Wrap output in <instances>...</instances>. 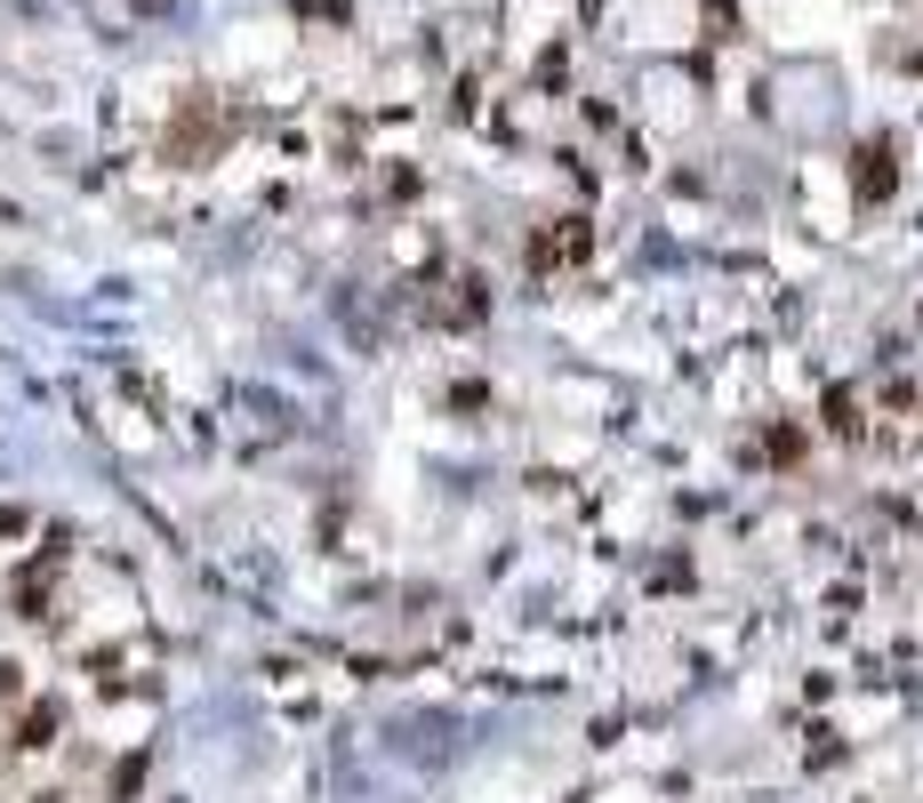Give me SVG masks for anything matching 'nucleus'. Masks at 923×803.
<instances>
[{"mask_svg": "<svg viewBox=\"0 0 923 803\" xmlns=\"http://www.w3.org/2000/svg\"><path fill=\"white\" fill-rule=\"evenodd\" d=\"M24 522H32L24 507H0V539H24Z\"/></svg>", "mask_w": 923, "mask_h": 803, "instance_id": "nucleus-6", "label": "nucleus"}, {"mask_svg": "<svg viewBox=\"0 0 923 803\" xmlns=\"http://www.w3.org/2000/svg\"><path fill=\"white\" fill-rule=\"evenodd\" d=\"M851 193H860V201H892V193H900V153H892V138H875V145L851 153Z\"/></svg>", "mask_w": 923, "mask_h": 803, "instance_id": "nucleus-1", "label": "nucleus"}, {"mask_svg": "<svg viewBox=\"0 0 923 803\" xmlns=\"http://www.w3.org/2000/svg\"><path fill=\"white\" fill-rule=\"evenodd\" d=\"M57 731H64V708H57V699H24V715H17V748H24V755H41V748H57Z\"/></svg>", "mask_w": 923, "mask_h": 803, "instance_id": "nucleus-2", "label": "nucleus"}, {"mask_svg": "<svg viewBox=\"0 0 923 803\" xmlns=\"http://www.w3.org/2000/svg\"><path fill=\"white\" fill-rule=\"evenodd\" d=\"M771 458L795 466V458H803V426H779V434H771Z\"/></svg>", "mask_w": 923, "mask_h": 803, "instance_id": "nucleus-3", "label": "nucleus"}, {"mask_svg": "<svg viewBox=\"0 0 923 803\" xmlns=\"http://www.w3.org/2000/svg\"><path fill=\"white\" fill-rule=\"evenodd\" d=\"M828 426H835V434H860V418H851V394H828Z\"/></svg>", "mask_w": 923, "mask_h": 803, "instance_id": "nucleus-4", "label": "nucleus"}, {"mask_svg": "<svg viewBox=\"0 0 923 803\" xmlns=\"http://www.w3.org/2000/svg\"><path fill=\"white\" fill-rule=\"evenodd\" d=\"M17 691H24V667H17V659H0V699H17Z\"/></svg>", "mask_w": 923, "mask_h": 803, "instance_id": "nucleus-5", "label": "nucleus"}]
</instances>
